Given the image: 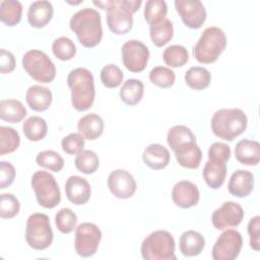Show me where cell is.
<instances>
[{
    "mask_svg": "<svg viewBox=\"0 0 260 260\" xmlns=\"http://www.w3.org/2000/svg\"><path fill=\"white\" fill-rule=\"evenodd\" d=\"M69 26L85 48H93L102 41V17L93 8H82L74 13L70 18Z\"/></svg>",
    "mask_w": 260,
    "mask_h": 260,
    "instance_id": "obj_1",
    "label": "cell"
},
{
    "mask_svg": "<svg viewBox=\"0 0 260 260\" xmlns=\"http://www.w3.org/2000/svg\"><path fill=\"white\" fill-rule=\"evenodd\" d=\"M67 84L71 91L72 107L78 112L88 110L95 98L92 73L83 67L75 68L69 72Z\"/></svg>",
    "mask_w": 260,
    "mask_h": 260,
    "instance_id": "obj_2",
    "label": "cell"
},
{
    "mask_svg": "<svg viewBox=\"0 0 260 260\" xmlns=\"http://www.w3.org/2000/svg\"><path fill=\"white\" fill-rule=\"evenodd\" d=\"M248 119L245 112L238 108L219 109L211 118V130L213 134L223 140L233 141L245 132Z\"/></svg>",
    "mask_w": 260,
    "mask_h": 260,
    "instance_id": "obj_3",
    "label": "cell"
},
{
    "mask_svg": "<svg viewBox=\"0 0 260 260\" xmlns=\"http://www.w3.org/2000/svg\"><path fill=\"white\" fill-rule=\"evenodd\" d=\"M141 0H110L107 3V24L115 35H125L133 27V13L141 6Z\"/></svg>",
    "mask_w": 260,
    "mask_h": 260,
    "instance_id": "obj_4",
    "label": "cell"
},
{
    "mask_svg": "<svg viewBox=\"0 0 260 260\" xmlns=\"http://www.w3.org/2000/svg\"><path fill=\"white\" fill-rule=\"evenodd\" d=\"M226 47L224 31L217 26H208L193 48L194 58L202 64L215 62Z\"/></svg>",
    "mask_w": 260,
    "mask_h": 260,
    "instance_id": "obj_5",
    "label": "cell"
},
{
    "mask_svg": "<svg viewBox=\"0 0 260 260\" xmlns=\"http://www.w3.org/2000/svg\"><path fill=\"white\" fill-rule=\"evenodd\" d=\"M141 256L145 260H176L173 235L164 230L150 233L141 243Z\"/></svg>",
    "mask_w": 260,
    "mask_h": 260,
    "instance_id": "obj_6",
    "label": "cell"
},
{
    "mask_svg": "<svg viewBox=\"0 0 260 260\" xmlns=\"http://www.w3.org/2000/svg\"><path fill=\"white\" fill-rule=\"evenodd\" d=\"M54 235L50 218L45 213L36 212L28 216L25 228V240L27 245L35 250H45L53 242Z\"/></svg>",
    "mask_w": 260,
    "mask_h": 260,
    "instance_id": "obj_7",
    "label": "cell"
},
{
    "mask_svg": "<svg viewBox=\"0 0 260 260\" xmlns=\"http://www.w3.org/2000/svg\"><path fill=\"white\" fill-rule=\"evenodd\" d=\"M22 67L36 81L50 83L56 76V67L50 57L40 50H29L22 56Z\"/></svg>",
    "mask_w": 260,
    "mask_h": 260,
    "instance_id": "obj_8",
    "label": "cell"
},
{
    "mask_svg": "<svg viewBox=\"0 0 260 260\" xmlns=\"http://www.w3.org/2000/svg\"><path fill=\"white\" fill-rule=\"evenodd\" d=\"M38 203L45 208H54L61 201V192L55 177L46 171H37L30 180Z\"/></svg>",
    "mask_w": 260,
    "mask_h": 260,
    "instance_id": "obj_9",
    "label": "cell"
},
{
    "mask_svg": "<svg viewBox=\"0 0 260 260\" xmlns=\"http://www.w3.org/2000/svg\"><path fill=\"white\" fill-rule=\"evenodd\" d=\"M101 240L102 232L96 224L82 222L75 230V252L81 257H90L98 251Z\"/></svg>",
    "mask_w": 260,
    "mask_h": 260,
    "instance_id": "obj_10",
    "label": "cell"
},
{
    "mask_svg": "<svg viewBox=\"0 0 260 260\" xmlns=\"http://www.w3.org/2000/svg\"><path fill=\"white\" fill-rule=\"evenodd\" d=\"M243 246L242 235L233 229L223 231L213 245L211 256L214 260H234Z\"/></svg>",
    "mask_w": 260,
    "mask_h": 260,
    "instance_id": "obj_11",
    "label": "cell"
},
{
    "mask_svg": "<svg viewBox=\"0 0 260 260\" xmlns=\"http://www.w3.org/2000/svg\"><path fill=\"white\" fill-rule=\"evenodd\" d=\"M122 61L130 72H141L146 68L149 59L148 48L140 41L130 40L122 46Z\"/></svg>",
    "mask_w": 260,
    "mask_h": 260,
    "instance_id": "obj_12",
    "label": "cell"
},
{
    "mask_svg": "<svg viewBox=\"0 0 260 260\" xmlns=\"http://www.w3.org/2000/svg\"><path fill=\"white\" fill-rule=\"evenodd\" d=\"M175 8L183 23L190 28H200L206 20L205 7L199 0H176Z\"/></svg>",
    "mask_w": 260,
    "mask_h": 260,
    "instance_id": "obj_13",
    "label": "cell"
},
{
    "mask_svg": "<svg viewBox=\"0 0 260 260\" xmlns=\"http://www.w3.org/2000/svg\"><path fill=\"white\" fill-rule=\"evenodd\" d=\"M244 218L242 206L234 201H225L215 209L211 215V221L216 230H225L232 226H238Z\"/></svg>",
    "mask_w": 260,
    "mask_h": 260,
    "instance_id": "obj_14",
    "label": "cell"
},
{
    "mask_svg": "<svg viewBox=\"0 0 260 260\" xmlns=\"http://www.w3.org/2000/svg\"><path fill=\"white\" fill-rule=\"evenodd\" d=\"M107 183L111 193L119 199H128L132 197L137 188L134 177L129 172L122 169L111 172Z\"/></svg>",
    "mask_w": 260,
    "mask_h": 260,
    "instance_id": "obj_15",
    "label": "cell"
},
{
    "mask_svg": "<svg viewBox=\"0 0 260 260\" xmlns=\"http://www.w3.org/2000/svg\"><path fill=\"white\" fill-rule=\"evenodd\" d=\"M172 150L174 151L176 159L181 167L192 170L199 168L202 158V151L197 145L196 139L181 142L173 147Z\"/></svg>",
    "mask_w": 260,
    "mask_h": 260,
    "instance_id": "obj_16",
    "label": "cell"
},
{
    "mask_svg": "<svg viewBox=\"0 0 260 260\" xmlns=\"http://www.w3.org/2000/svg\"><path fill=\"white\" fill-rule=\"evenodd\" d=\"M200 193L195 184L183 180L175 184L172 190V199L175 205L180 208H190L197 205Z\"/></svg>",
    "mask_w": 260,
    "mask_h": 260,
    "instance_id": "obj_17",
    "label": "cell"
},
{
    "mask_svg": "<svg viewBox=\"0 0 260 260\" xmlns=\"http://www.w3.org/2000/svg\"><path fill=\"white\" fill-rule=\"evenodd\" d=\"M67 199L75 205H83L90 198L91 189L86 179L79 176H70L65 183Z\"/></svg>",
    "mask_w": 260,
    "mask_h": 260,
    "instance_id": "obj_18",
    "label": "cell"
},
{
    "mask_svg": "<svg viewBox=\"0 0 260 260\" xmlns=\"http://www.w3.org/2000/svg\"><path fill=\"white\" fill-rule=\"evenodd\" d=\"M254 189V176L246 170H237L230 178L228 190L231 195L244 198L251 194Z\"/></svg>",
    "mask_w": 260,
    "mask_h": 260,
    "instance_id": "obj_19",
    "label": "cell"
},
{
    "mask_svg": "<svg viewBox=\"0 0 260 260\" xmlns=\"http://www.w3.org/2000/svg\"><path fill=\"white\" fill-rule=\"evenodd\" d=\"M53 13L54 8L51 2L47 0L35 1L28 7L27 21L30 26L42 28L51 21Z\"/></svg>",
    "mask_w": 260,
    "mask_h": 260,
    "instance_id": "obj_20",
    "label": "cell"
},
{
    "mask_svg": "<svg viewBox=\"0 0 260 260\" xmlns=\"http://www.w3.org/2000/svg\"><path fill=\"white\" fill-rule=\"evenodd\" d=\"M143 162L152 170L165 169L171 159L170 151L167 147L158 143H151L142 153Z\"/></svg>",
    "mask_w": 260,
    "mask_h": 260,
    "instance_id": "obj_21",
    "label": "cell"
},
{
    "mask_svg": "<svg viewBox=\"0 0 260 260\" xmlns=\"http://www.w3.org/2000/svg\"><path fill=\"white\" fill-rule=\"evenodd\" d=\"M237 160L246 166H257L260 160V144L256 140L241 139L235 147Z\"/></svg>",
    "mask_w": 260,
    "mask_h": 260,
    "instance_id": "obj_22",
    "label": "cell"
},
{
    "mask_svg": "<svg viewBox=\"0 0 260 260\" xmlns=\"http://www.w3.org/2000/svg\"><path fill=\"white\" fill-rule=\"evenodd\" d=\"M53 95L49 88L42 85H31L25 93V101L28 107L36 112L48 110L52 104Z\"/></svg>",
    "mask_w": 260,
    "mask_h": 260,
    "instance_id": "obj_23",
    "label": "cell"
},
{
    "mask_svg": "<svg viewBox=\"0 0 260 260\" xmlns=\"http://www.w3.org/2000/svg\"><path fill=\"white\" fill-rule=\"evenodd\" d=\"M226 177V162L208 159L203 168V179L211 189L220 188Z\"/></svg>",
    "mask_w": 260,
    "mask_h": 260,
    "instance_id": "obj_24",
    "label": "cell"
},
{
    "mask_svg": "<svg viewBox=\"0 0 260 260\" xmlns=\"http://www.w3.org/2000/svg\"><path fill=\"white\" fill-rule=\"evenodd\" d=\"M105 124L101 116L94 113L81 117L77 123L78 132L87 140L98 139L104 132Z\"/></svg>",
    "mask_w": 260,
    "mask_h": 260,
    "instance_id": "obj_25",
    "label": "cell"
},
{
    "mask_svg": "<svg viewBox=\"0 0 260 260\" xmlns=\"http://www.w3.org/2000/svg\"><path fill=\"white\" fill-rule=\"evenodd\" d=\"M181 253L186 257H193L199 255L205 247L204 237L193 230L184 232L179 241Z\"/></svg>",
    "mask_w": 260,
    "mask_h": 260,
    "instance_id": "obj_26",
    "label": "cell"
},
{
    "mask_svg": "<svg viewBox=\"0 0 260 260\" xmlns=\"http://www.w3.org/2000/svg\"><path fill=\"white\" fill-rule=\"evenodd\" d=\"M149 36L154 46L160 48L168 44L174 36L173 22L169 18L160 19L149 25Z\"/></svg>",
    "mask_w": 260,
    "mask_h": 260,
    "instance_id": "obj_27",
    "label": "cell"
},
{
    "mask_svg": "<svg viewBox=\"0 0 260 260\" xmlns=\"http://www.w3.org/2000/svg\"><path fill=\"white\" fill-rule=\"evenodd\" d=\"M144 84L141 80L130 78L124 81L119 91L121 101L128 106L137 105L143 98Z\"/></svg>",
    "mask_w": 260,
    "mask_h": 260,
    "instance_id": "obj_28",
    "label": "cell"
},
{
    "mask_svg": "<svg viewBox=\"0 0 260 260\" xmlns=\"http://www.w3.org/2000/svg\"><path fill=\"white\" fill-rule=\"evenodd\" d=\"M26 116V109L22 103L15 99L0 102V118L8 123H18Z\"/></svg>",
    "mask_w": 260,
    "mask_h": 260,
    "instance_id": "obj_29",
    "label": "cell"
},
{
    "mask_svg": "<svg viewBox=\"0 0 260 260\" xmlns=\"http://www.w3.org/2000/svg\"><path fill=\"white\" fill-rule=\"evenodd\" d=\"M186 84L194 90H203L207 88L211 81L210 72L201 66L190 67L185 73Z\"/></svg>",
    "mask_w": 260,
    "mask_h": 260,
    "instance_id": "obj_30",
    "label": "cell"
},
{
    "mask_svg": "<svg viewBox=\"0 0 260 260\" xmlns=\"http://www.w3.org/2000/svg\"><path fill=\"white\" fill-rule=\"evenodd\" d=\"M24 136L29 141H40L48 133V125L44 118L40 116H30L22 124Z\"/></svg>",
    "mask_w": 260,
    "mask_h": 260,
    "instance_id": "obj_31",
    "label": "cell"
},
{
    "mask_svg": "<svg viewBox=\"0 0 260 260\" xmlns=\"http://www.w3.org/2000/svg\"><path fill=\"white\" fill-rule=\"evenodd\" d=\"M22 5L16 0L0 1V19L7 26H14L21 20Z\"/></svg>",
    "mask_w": 260,
    "mask_h": 260,
    "instance_id": "obj_32",
    "label": "cell"
},
{
    "mask_svg": "<svg viewBox=\"0 0 260 260\" xmlns=\"http://www.w3.org/2000/svg\"><path fill=\"white\" fill-rule=\"evenodd\" d=\"M74 165L79 172L85 175H91L99 169L100 159L94 151L83 149L76 154Z\"/></svg>",
    "mask_w": 260,
    "mask_h": 260,
    "instance_id": "obj_33",
    "label": "cell"
},
{
    "mask_svg": "<svg viewBox=\"0 0 260 260\" xmlns=\"http://www.w3.org/2000/svg\"><path fill=\"white\" fill-rule=\"evenodd\" d=\"M164 62L173 68L184 66L189 60V54L185 47L181 45H172L165 49L162 53Z\"/></svg>",
    "mask_w": 260,
    "mask_h": 260,
    "instance_id": "obj_34",
    "label": "cell"
},
{
    "mask_svg": "<svg viewBox=\"0 0 260 260\" xmlns=\"http://www.w3.org/2000/svg\"><path fill=\"white\" fill-rule=\"evenodd\" d=\"M20 137L12 127L0 126V155L11 153L18 148Z\"/></svg>",
    "mask_w": 260,
    "mask_h": 260,
    "instance_id": "obj_35",
    "label": "cell"
},
{
    "mask_svg": "<svg viewBox=\"0 0 260 260\" xmlns=\"http://www.w3.org/2000/svg\"><path fill=\"white\" fill-rule=\"evenodd\" d=\"M52 51L55 57L61 61L71 60L76 55V46L67 37H60L52 44Z\"/></svg>",
    "mask_w": 260,
    "mask_h": 260,
    "instance_id": "obj_36",
    "label": "cell"
},
{
    "mask_svg": "<svg viewBox=\"0 0 260 260\" xmlns=\"http://www.w3.org/2000/svg\"><path fill=\"white\" fill-rule=\"evenodd\" d=\"M36 162L38 166L58 173L64 167L63 157L54 150H44L37 154Z\"/></svg>",
    "mask_w": 260,
    "mask_h": 260,
    "instance_id": "obj_37",
    "label": "cell"
},
{
    "mask_svg": "<svg viewBox=\"0 0 260 260\" xmlns=\"http://www.w3.org/2000/svg\"><path fill=\"white\" fill-rule=\"evenodd\" d=\"M149 80L158 87L169 88L175 83L176 75L175 72L169 67L156 66L149 72Z\"/></svg>",
    "mask_w": 260,
    "mask_h": 260,
    "instance_id": "obj_38",
    "label": "cell"
},
{
    "mask_svg": "<svg viewBox=\"0 0 260 260\" xmlns=\"http://www.w3.org/2000/svg\"><path fill=\"white\" fill-rule=\"evenodd\" d=\"M168 5L164 0H148L144 6V19L150 25L166 18Z\"/></svg>",
    "mask_w": 260,
    "mask_h": 260,
    "instance_id": "obj_39",
    "label": "cell"
},
{
    "mask_svg": "<svg viewBox=\"0 0 260 260\" xmlns=\"http://www.w3.org/2000/svg\"><path fill=\"white\" fill-rule=\"evenodd\" d=\"M55 223L59 232L62 234H69L76 229L77 215L70 208H61L55 215Z\"/></svg>",
    "mask_w": 260,
    "mask_h": 260,
    "instance_id": "obj_40",
    "label": "cell"
},
{
    "mask_svg": "<svg viewBox=\"0 0 260 260\" xmlns=\"http://www.w3.org/2000/svg\"><path fill=\"white\" fill-rule=\"evenodd\" d=\"M124 78L122 70L115 64H108L101 70V81L108 88L118 87Z\"/></svg>",
    "mask_w": 260,
    "mask_h": 260,
    "instance_id": "obj_41",
    "label": "cell"
},
{
    "mask_svg": "<svg viewBox=\"0 0 260 260\" xmlns=\"http://www.w3.org/2000/svg\"><path fill=\"white\" fill-rule=\"evenodd\" d=\"M195 139L196 136L193 134L191 129L185 125H176L172 127L167 135V141L171 148L175 147L177 144L181 142Z\"/></svg>",
    "mask_w": 260,
    "mask_h": 260,
    "instance_id": "obj_42",
    "label": "cell"
},
{
    "mask_svg": "<svg viewBox=\"0 0 260 260\" xmlns=\"http://www.w3.org/2000/svg\"><path fill=\"white\" fill-rule=\"evenodd\" d=\"M20 203L11 193H3L0 196V216L2 218H12L18 214Z\"/></svg>",
    "mask_w": 260,
    "mask_h": 260,
    "instance_id": "obj_43",
    "label": "cell"
},
{
    "mask_svg": "<svg viewBox=\"0 0 260 260\" xmlns=\"http://www.w3.org/2000/svg\"><path fill=\"white\" fill-rule=\"evenodd\" d=\"M85 145L83 136L78 133H70L67 136H65L61 141V146L64 152L67 154H77L81 150H83V147Z\"/></svg>",
    "mask_w": 260,
    "mask_h": 260,
    "instance_id": "obj_44",
    "label": "cell"
},
{
    "mask_svg": "<svg viewBox=\"0 0 260 260\" xmlns=\"http://www.w3.org/2000/svg\"><path fill=\"white\" fill-rule=\"evenodd\" d=\"M231 157V148L226 143L214 142L208 149V159L228 162Z\"/></svg>",
    "mask_w": 260,
    "mask_h": 260,
    "instance_id": "obj_45",
    "label": "cell"
},
{
    "mask_svg": "<svg viewBox=\"0 0 260 260\" xmlns=\"http://www.w3.org/2000/svg\"><path fill=\"white\" fill-rule=\"evenodd\" d=\"M247 231L250 238V247L255 251H259L260 249V216L259 215H255L249 220Z\"/></svg>",
    "mask_w": 260,
    "mask_h": 260,
    "instance_id": "obj_46",
    "label": "cell"
},
{
    "mask_svg": "<svg viewBox=\"0 0 260 260\" xmlns=\"http://www.w3.org/2000/svg\"><path fill=\"white\" fill-rule=\"evenodd\" d=\"M15 179V169L12 164L2 160L0 161V189L9 187Z\"/></svg>",
    "mask_w": 260,
    "mask_h": 260,
    "instance_id": "obj_47",
    "label": "cell"
},
{
    "mask_svg": "<svg viewBox=\"0 0 260 260\" xmlns=\"http://www.w3.org/2000/svg\"><path fill=\"white\" fill-rule=\"evenodd\" d=\"M15 58L13 54L5 49L0 50V71L1 73H10L15 69Z\"/></svg>",
    "mask_w": 260,
    "mask_h": 260,
    "instance_id": "obj_48",
    "label": "cell"
}]
</instances>
